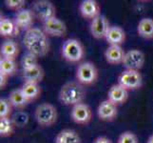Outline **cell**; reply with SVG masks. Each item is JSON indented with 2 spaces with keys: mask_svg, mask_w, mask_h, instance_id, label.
I'll return each mask as SVG.
<instances>
[{
  "mask_svg": "<svg viewBox=\"0 0 153 143\" xmlns=\"http://www.w3.org/2000/svg\"><path fill=\"white\" fill-rule=\"evenodd\" d=\"M23 44L29 52L38 57L45 56L50 52L49 36L43 29L33 27L27 31L23 37Z\"/></svg>",
  "mask_w": 153,
  "mask_h": 143,
  "instance_id": "1",
  "label": "cell"
},
{
  "mask_svg": "<svg viewBox=\"0 0 153 143\" xmlns=\"http://www.w3.org/2000/svg\"><path fill=\"white\" fill-rule=\"evenodd\" d=\"M87 91L84 85L78 81H70L63 85L58 94V99L65 106H75L84 103Z\"/></svg>",
  "mask_w": 153,
  "mask_h": 143,
  "instance_id": "2",
  "label": "cell"
},
{
  "mask_svg": "<svg viewBox=\"0 0 153 143\" xmlns=\"http://www.w3.org/2000/svg\"><path fill=\"white\" fill-rule=\"evenodd\" d=\"M61 55L68 62L78 63L85 56V49L78 39L68 38L62 45Z\"/></svg>",
  "mask_w": 153,
  "mask_h": 143,
  "instance_id": "3",
  "label": "cell"
},
{
  "mask_svg": "<svg viewBox=\"0 0 153 143\" xmlns=\"http://www.w3.org/2000/svg\"><path fill=\"white\" fill-rule=\"evenodd\" d=\"M57 109L51 103H42L34 111V118L41 127H51L56 123Z\"/></svg>",
  "mask_w": 153,
  "mask_h": 143,
  "instance_id": "4",
  "label": "cell"
},
{
  "mask_svg": "<svg viewBox=\"0 0 153 143\" xmlns=\"http://www.w3.org/2000/svg\"><path fill=\"white\" fill-rule=\"evenodd\" d=\"M76 81L84 86H91L98 79V70L91 61L82 62L78 65L75 73Z\"/></svg>",
  "mask_w": 153,
  "mask_h": 143,
  "instance_id": "5",
  "label": "cell"
},
{
  "mask_svg": "<svg viewBox=\"0 0 153 143\" xmlns=\"http://www.w3.org/2000/svg\"><path fill=\"white\" fill-rule=\"evenodd\" d=\"M118 84L128 91H135L143 85V77L139 71L125 70L118 76Z\"/></svg>",
  "mask_w": 153,
  "mask_h": 143,
  "instance_id": "6",
  "label": "cell"
},
{
  "mask_svg": "<svg viewBox=\"0 0 153 143\" xmlns=\"http://www.w3.org/2000/svg\"><path fill=\"white\" fill-rule=\"evenodd\" d=\"M33 12L36 18H38L42 23L45 21L56 17V9L54 5L48 0H38L33 3Z\"/></svg>",
  "mask_w": 153,
  "mask_h": 143,
  "instance_id": "7",
  "label": "cell"
},
{
  "mask_svg": "<svg viewBox=\"0 0 153 143\" xmlns=\"http://www.w3.org/2000/svg\"><path fill=\"white\" fill-rule=\"evenodd\" d=\"M146 61L145 54L138 49H131L126 52V55L123 61V66L126 70L140 71L143 68Z\"/></svg>",
  "mask_w": 153,
  "mask_h": 143,
  "instance_id": "8",
  "label": "cell"
},
{
  "mask_svg": "<svg viewBox=\"0 0 153 143\" xmlns=\"http://www.w3.org/2000/svg\"><path fill=\"white\" fill-rule=\"evenodd\" d=\"M71 118L73 122L80 125H87L92 118V111L86 103L73 106L71 111Z\"/></svg>",
  "mask_w": 153,
  "mask_h": 143,
  "instance_id": "9",
  "label": "cell"
},
{
  "mask_svg": "<svg viewBox=\"0 0 153 143\" xmlns=\"http://www.w3.org/2000/svg\"><path fill=\"white\" fill-rule=\"evenodd\" d=\"M43 31L48 36L53 37H64L67 34V25L61 19L53 17L43 23Z\"/></svg>",
  "mask_w": 153,
  "mask_h": 143,
  "instance_id": "10",
  "label": "cell"
},
{
  "mask_svg": "<svg viewBox=\"0 0 153 143\" xmlns=\"http://www.w3.org/2000/svg\"><path fill=\"white\" fill-rule=\"evenodd\" d=\"M109 28V21L103 14L98 15L97 17L91 20V24H89V31L95 39L105 38V35H107Z\"/></svg>",
  "mask_w": 153,
  "mask_h": 143,
  "instance_id": "11",
  "label": "cell"
},
{
  "mask_svg": "<svg viewBox=\"0 0 153 143\" xmlns=\"http://www.w3.org/2000/svg\"><path fill=\"white\" fill-rule=\"evenodd\" d=\"M35 19V15L33 10L30 9H22L19 12H16L14 16V22L17 25L20 31H24L25 33L30 30L33 25Z\"/></svg>",
  "mask_w": 153,
  "mask_h": 143,
  "instance_id": "12",
  "label": "cell"
},
{
  "mask_svg": "<svg viewBox=\"0 0 153 143\" xmlns=\"http://www.w3.org/2000/svg\"><path fill=\"white\" fill-rule=\"evenodd\" d=\"M118 106L107 98L99 104L97 108V115L102 121H112L118 115Z\"/></svg>",
  "mask_w": 153,
  "mask_h": 143,
  "instance_id": "13",
  "label": "cell"
},
{
  "mask_svg": "<svg viewBox=\"0 0 153 143\" xmlns=\"http://www.w3.org/2000/svg\"><path fill=\"white\" fill-rule=\"evenodd\" d=\"M105 59L110 65H119L123 64L124 58L126 55V52L122 48V46L118 45H108L105 49Z\"/></svg>",
  "mask_w": 153,
  "mask_h": 143,
  "instance_id": "14",
  "label": "cell"
},
{
  "mask_svg": "<svg viewBox=\"0 0 153 143\" xmlns=\"http://www.w3.org/2000/svg\"><path fill=\"white\" fill-rule=\"evenodd\" d=\"M79 12L85 19L93 20L100 15V5L95 0H83L79 5Z\"/></svg>",
  "mask_w": 153,
  "mask_h": 143,
  "instance_id": "15",
  "label": "cell"
},
{
  "mask_svg": "<svg viewBox=\"0 0 153 143\" xmlns=\"http://www.w3.org/2000/svg\"><path fill=\"white\" fill-rule=\"evenodd\" d=\"M128 98V91L118 83L112 85L108 92V99L112 103H114L116 106L126 103Z\"/></svg>",
  "mask_w": 153,
  "mask_h": 143,
  "instance_id": "16",
  "label": "cell"
},
{
  "mask_svg": "<svg viewBox=\"0 0 153 143\" xmlns=\"http://www.w3.org/2000/svg\"><path fill=\"white\" fill-rule=\"evenodd\" d=\"M19 31L20 30L17 27V25L15 24L14 20L1 16V19H0V34L1 36L12 38L18 35Z\"/></svg>",
  "mask_w": 153,
  "mask_h": 143,
  "instance_id": "17",
  "label": "cell"
},
{
  "mask_svg": "<svg viewBox=\"0 0 153 143\" xmlns=\"http://www.w3.org/2000/svg\"><path fill=\"white\" fill-rule=\"evenodd\" d=\"M105 39L108 45L122 46L126 41V31L119 26H110Z\"/></svg>",
  "mask_w": 153,
  "mask_h": 143,
  "instance_id": "18",
  "label": "cell"
},
{
  "mask_svg": "<svg viewBox=\"0 0 153 143\" xmlns=\"http://www.w3.org/2000/svg\"><path fill=\"white\" fill-rule=\"evenodd\" d=\"M19 46L18 44L13 39H8L1 45V56L3 58H8V59L15 60L16 57L19 55Z\"/></svg>",
  "mask_w": 153,
  "mask_h": 143,
  "instance_id": "19",
  "label": "cell"
},
{
  "mask_svg": "<svg viewBox=\"0 0 153 143\" xmlns=\"http://www.w3.org/2000/svg\"><path fill=\"white\" fill-rule=\"evenodd\" d=\"M8 99L10 100V104L13 105V107L16 109H23L30 103V100L25 97L21 88L13 90L10 93Z\"/></svg>",
  "mask_w": 153,
  "mask_h": 143,
  "instance_id": "20",
  "label": "cell"
},
{
  "mask_svg": "<svg viewBox=\"0 0 153 143\" xmlns=\"http://www.w3.org/2000/svg\"><path fill=\"white\" fill-rule=\"evenodd\" d=\"M44 76V70L40 65H37L34 68L30 69V70H25L22 72V77L24 79V82H33L39 84L43 80Z\"/></svg>",
  "mask_w": 153,
  "mask_h": 143,
  "instance_id": "21",
  "label": "cell"
},
{
  "mask_svg": "<svg viewBox=\"0 0 153 143\" xmlns=\"http://www.w3.org/2000/svg\"><path fill=\"white\" fill-rule=\"evenodd\" d=\"M137 33L139 36L145 39L153 38V19L149 17L142 18L138 26H137Z\"/></svg>",
  "mask_w": 153,
  "mask_h": 143,
  "instance_id": "22",
  "label": "cell"
},
{
  "mask_svg": "<svg viewBox=\"0 0 153 143\" xmlns=\"http://www.w3.org/2000/svg\"><path fill=\"white\" fill-rule=\"evenodd\" d=\"M55 143H81V139L74 130L64 129L57 134Z\"/></svg>",
  "mask_w": 153,
  "mask_h": 143,
  "instance_id": "23",
  "label": "cell"
},
{
  "mask_svg": "<svg viewBox=\"0 0 153 143\" xmlns=\"http://www.w3.org/2000/svg\"><path fill=\"white\" fill-rule=\"evenodd\" d=\"M21 90H22L25 97L30 100V102L37 99L42 92L39 84L33 82H24L23 85L21 86Z\"/></svg>",
  "mask_w": 153,
  "mask_h": 143,
  "instance_id": "24",
  "label": "cell"
},
{
  "mask_svg": "<svg viewBox=\"0 0 153 143\" xmlns=\"http://www.w3.org/2000/svg\"><path fill=\"white\" fill-rule=\"evenodd\" d=\"M18 71V65L15 60L1 57L0 59V73L7 76H13Z\"/></svg>",
  "mask_w": 153,
  "mask_h": 143,
  "instance_id": "25",
  "label": "cell"
},
{
  "mask_svg": "<svg viewBox=\"0 0 153 143\" xmlns=\"http://www.w3.org/2000/svg\"><path fill=\"white\" fill-rule=\"evenodd\" d=\"M15 125L12 118H0V136L2 137L10 136L14 132Z\"/></svg>",
  "mask_w": 153,
  "mask_h": 143,
  "instance_id": "26",
  "label": "cell"
},
{
  "mask_svg": "<svg viewBox=\"0 0 153 143\" xmlns=\"http://www.w3.org/2000/svg\"><path fill=\"white\" fill-rule=\"evenodd\" d=\"M38 58H39L38 56H36L35 55L29 52L26 55H24L23 57L21 58V67H22L23 71L30 70V69L34 68L37 65H39Z\"/></svg>",
  "mask_w": 153,
  "mask_h": 143,
  "instance_id": "27",
  "label": "cell"
},
{
  "mask_svg": "<svg viewBox=\"0 0 153 143\" xmlns=\"http://www.w3.org/2000/svg\"><path fill=\"white\" fill-rule=\"evenodd\" d=\"M13 105L10 104L8 98L0 99V118H10L13 113Z\"/></svg>",
  "mask_w": 153,
  "mask_h": 143,
  "instance_id": "28",
  "label": "cell"
},
{
  "mask_svg": "<svg viewBox=\"0 0 153 143\" xmlns=\"http://www.w3.org/2000/svg\"><path fill=\"white\" fill-rule=\"evenodd\" d=\"M15 127H24L29 121V115L25 112H17L12 118Z\"/></svg>",
  "mask_w": 153,
  "mask_h": 143,
  "instance_id": "29",
  "label": "cell"
},
{
  "mask_svg": "<svg viewBox=\"0 0 153 143\" xmlns=\"http://www.w3.org/2000/svg\"><path fill=\"white\" fill-rule=\"evenodd\" d=\"M117 143H139V141L134 133L130 131H126L120 135Z\"/></svg>",
  "mask_w": 153,
  "mask_h": 143,
  "instance_id": "30",
  "label": "cell"
},
{
  "mask_svg": "<svg viewBox=\"0 0 153 143\" xmlns=\"http://www.w3.org/2000/svg\"><path fill=\"white\" fill-rule=\"evenodd\" d=\"M25 4L26 2L24 0H5V5L7 8L13 10H16V12L24 9Z\"/></svg>",
  "mask_w": 153,
  "mask_h": 143,
  "instance_id": "31",
  "label": "cell"
},
{
  "mask_svg": "<svg viewBox=\"0 0 153 143\" xmlns=\"http://www.w3.org/2000/svg\"><path fill=\"white\" fill-rule=\"evenodd\" d=\"M8 78H9V76H7L6 75H4V73H0V87H1V89H4L5 86L7 85Z\"/></svg>",
  "mask_w": 153,
  "mask_h": 143,
  "instance_id": "32",
  "label": "cell"
},
{
  "mask_svg": "<svg viewBox=\"0 0 153 143\" xmlns=\"http://www.w3.org/2000/svg\"><path fill=\"white\" fill-rule=\"evenodd\" d=\"M93 143H112L111 140L105 136H99L93 141Z\"/></svg>",
  "mask_w": 153,
  "mask_h": 143,
  "instance_id": "33",
  "label": "cell"
},
{
  "mask_svg": "<svg viewBox=\"0 0 153 143\" xmlns=\"http://www.w3.org/2000/svg\"><path fill=\"white\" fill-rule=\"evenodd\" d=\"M146 143H153V135L149 136V139H147Z\"/></svg>",
  "mask_w": 153,
  "mask_h": 143,
  "instance_id": "34",
  "label": "cell"
}]
</instances>
